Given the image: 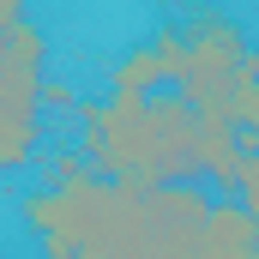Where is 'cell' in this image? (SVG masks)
<instances>
[{
  "label": "cell",
  "mask_w": 259,
  "mask_h": 259,
  "mask_svg": "<svg viewBox=\"0 0 259 259\" xmlns=\"http://www.w3.org/2000/svg\"><path fill=\"white\" fill-rule=\"evenodd\" d=\"M78 151L109 181H139V187L205 181L199 109L187 91H157V97H115L109 91L103 103H84L78 109Z\"/></svg>",
  "instance_id": "obj_1"
},
{
  "label": "cell",
  "mask_w": 259,
  "mask_h": 259,
  "mask_svg": "<svg viewBox=\"0 0 259 259\" xmlns=\"http://www.w3.org/2000/svg\"><path fill=\"white\" fill-rule=\"evenodd\" d=\"M151 187L97 169L18 193V217L42 259H151Z\"/></svg>",
  "instance_id": "obj_2"
},
{
  "label": "cell",
  "mask_w": 259,
  "mask_h": 259,
  "mask_svg": "<svg viewBox=\"0 0 259 259\" xmlns=\"http://www.w3.org/2000/svg\"><path fill=\"white\" fill-rule=\"evenodd\" d=\"M181 30H187L181 91L193 97L199 115L235 121V97L259 78V55H253V42H247V30L229 12H217V6H187L181 12Z\"/></svg>",
  "instance_id": "obj_3"
},
{
  "label": "cell",
  "mask_w": 259,
  "mask_h": 259,
  "mask_svg": "<svg viewBox=\"0 0 259 259\" xmlns=\"http://www.w3.org/2000/svg\"><path fill=\"white\" fill-rule=\"evenodd\" d=\"M49 36L36 18H12L0 42V169H24L42 139V91H49Z\"/></svg>",
  "instance_id": "obj_4"
},
{
  "label": "cell",
  "mask_w": 259,
  "mask_h": 259,
  "mask_svg": "<svg viewBox=\"0 0 259 259\" xmlns=\"http://www.w3.org/2000/svg\"><path fill=\"white\" fill-rule=\"evenodd\" d=\"M199 157H205V181L223 199H235V187H241V157H247L241 127L223 121V115H199Z\"/></svg>",
  "instance_id": "obj_5"
},
{
  "label": "cell",
  "mask_w": 259,
  "mask_h": 259,
  "mask_svg": "<svg viewBox=\"0 0 259 259\" xmlns=\"http://www.w3.org/2000/svg\"><path fill=\"white\" fill-rule=\"evenodd\" d=\"M205 247H211V259H259V223L247 217L241 199H217L211 205Z\"/></svg>",
  "instance_id": "obj_6"
},
{
  "label": "cell",
  "mask_w": 259,
  "mask_h": 259,
  "mask_svg": "<svg viewBox=\"0 0 259 259\" xmlns=\"http://www.w3.org/2000/svg\"><path fill=\"white\" fill-rule=\"evenodd\" d=\"M163 78H169V72H163L157 42H133L127 55L115 61V72H109V91H115V97H157Z\"/></svg>",
  "instance_id": "obj_7"
},
{
  "label": "cell",
  "mask_w": 259,
  "mask_h": 259,
  "mask_svg": "<svg viewBox=\"0 0 259 259\" xmlns=\"http://www.w3.org/2000/svg\"><path fill=\"white\" fill-rule=\"evenodd\" d=\"M151 42H157V55H163V72H169V84L181 91V72H187V30H181V24H163Z\"/></svg>",
  "instance_id": "obj_8"
},
{
  "label": "cell",
  "mask_w": 259,
  "mask_h": 259,
  "mask_svg": "<svg viewBox=\"0 0 259 259\" xmlns=\"http://www.w3.org/2000/svg\"><path fill=\"white\" fill-rule=\"evenodd\" d=\"M235 127H241V145H247V151H259V78L235 97Z\"/></svg>",
  "instance_id": "obj_9"
},
{
  "label": "cell",
  "mask_w": 259,
  "mask_h": 259,
  "mask_svg": "<svg viewBox=\"0 0 259 259\" xmlns=\"http://www.w3.org/2000/svg\"><path fill=\"white\" fill-rule=\"evenodd\" d=\"M235 199L247 205V217L259 223V151H247V157H241V187H235Z\"/></svg>",
  "instance_id": "obj_10"
},
{
  "label": "cell",
  "mask_w": 259,
  "mask_h": 259,
  "mask_svg": "<svg viewBox=\"0 0 259 259\" xmlns=\"http://www.w3.org/2000/svg\"><path fill=\"white\" fill-rule=\"evenodd\" d=\"M151 259H211V247H205V235H187V241H163V247H151Z\"/></svg>",
  "instance_id": "obj_11"
},
{
  "label": "cell",
  "mask_w": 259,
  "mask_h": 259,
  "mask_svg": "<svg viewBox=\"0 0 259 259\" xmlns=\"http://www.w3.org/2000/svg\"><path fill=\"white\" fill-rule=\"evenodd\" d=\"M42 109H72V84L49 78V91H42Z\"/></svg>",
  "instance_id": "obj_12"
},
{
  "label": "cell",
  "mask_w": 259,
  "mask_h": 259,
  "mask_svg": "<svg viewBox=\"0 0 259 259\" xmlns=\"http://www.w3.org/2000/svg\"><path fill=\"white\" fill-rule=\"evenodd\" d=\"M12 18H30V12H24V0H6V24H12Z\"/></svg>",
  "instance_id": "obj_13"
},
{
  "label": "cell",
  "mask_w": 259,
  "mask_h": 259,
  "mask_svg": "<svg viewBox=\"0 0 259 259\" xmlns=\"http://www.w3.org/2000/svg\"><path fill=\"white\" fill-rule=\"evenodd\" d=\"M253 6H259V0H253Z\"/></svg>",
  "instance_id": "obj_14"
}]
</instances>
